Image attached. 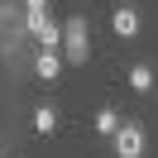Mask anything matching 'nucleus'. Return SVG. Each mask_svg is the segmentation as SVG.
<instances>
[{
    "instance_id": "1",
    "label": "nucleus",
    "mask_w": 158,
    "mask_h": 158,
    "mask_svg": "<svg viewBox=\"0 0 158 158\" xmlns=\"http://www.w3.org/2000/svg\"><path fill=\"white\" fill-rule=\"evenodd\" d=\"M62 58L67 62H86L91 58V29H86V15H72L62 24Z\"/></svg>"
},
{
    "instance_id": "2",
    "label": "nucleus",
    "mask_w": 158,
    "mask_h": 158,
    "mask_svg": "<svg viewBox=\"0 0 158 158\" xmlns=\"http://www.w3.org/2000/svg\"><path fill=\"white\" fill-rule=\"evenodd\" d=\"M115 153L120 158H139L144 153V129L129 120V125H120V134H115Z\"/></svg>"
},
{
    "instance_id": "3",
    "label": "nucleus",
    "mask_w": 158,
    "mask_h": 158,
    "mask_svg": "<svg viewBox=\"0 0 158 158\" xmlns=\"http://www.w3.org/2000/svg\"><path fill=\"white\" fill-rule=\"evenodd\" d=\"M29 34H34V39H39L48 53L62 48V24H53V19H29Z\"/></svg>"
},
{
    "instance_id": "4",
    "label": "nucleus",
    "mask_w": 158,
    "mask_h": 158,
    "mask_svg": "<svg viewBox=\"0 0 158 158\" xmlns=\"http://www.w3.org/2000/svg\"><path fill=\"white\" fill-rule=\"evenodd\" d=\"M110 29H115L120 39H134V34H139V10H129V5L115 10V15H110Z\"/></svg>"
},
{
    "instance_id": "5",
    "label": "nucleus",
    "mask_w": 158,
    "mask_h": 158,
    "mask_svg": "<svg viewBox=\"0 0 158 158\" xmlns=\"http://www.w3.org/2000/svg\"><path fill=\"white\" fill-rule=\"evenodd\" d=\"M34 72H39L43 81H58V72H62V58H58V53H48V48H43L39 58H34Z\"/></svg>"
},
{
    "instance_id": "6",
    "label": "nucleus",
    "mask_w": 158,
    "mask_h": 158,
    "mask_svg": "<svg viewBox=\"0 0 158 158\" xmlns=\"http://www.w3.org/2000/svg\"><path fill=\"white\" fill-rule=\"evenodd\" d=\"M129 86H134V91H153V67L134 62V67H129Z\"/></svg>"
},
{
    "instance_id": "7",
    "label": "nucleus",
    "mask_w": 158,
    "mask_h": 158,
    "mask_svg": "<svg viewBox=\"0 0 158 158\" xmlns=\"http://www.w3.org/2000/svg\"><path fill=\"white\" fill-rule=\"evenodd\" d=\"M34 129H39V134H53V129H58V110L39 106V110H34Z\"/></svg>"
},
{
    "instance_id": "8",
    "label": "nucleus",
    "mask_w": 158,
    "mask_h": 158,
    "mask_svg": "<svg viewBox=\"0 0 158 158\" xmlns=\"http://www.w3.org/2000/svg\"><path fill=\"white\" fill-rule=\"evenodd\" d=\"M96 134H106V139L120 134V115H115V110H101V115H96Z\"/></svg>"
},
{
    "instance_id": "9",
    "label": "nucleus",
    "mask_w": 158,
    "mask_h": 158,
    "mask_svg": "<svg viewBox=\"0 0 158 158\" xmlns=\"http://www.w3.org/2000/svg\"><path fill=\"white\" fill-rule=\"evenodd\" d=\"M24 10H29V19H48V0H24Z\"/></svg>"
},
{
    "instance_id": "10",
    "label": "nucleus",
    "mask_w": 158,
    "mask_h": 158,
    "mask_svg": "<svg viewBox=\"0 0 158 158\" xmlns=\"http://www.w3.org/2000/svg\"><path fill=\"white\" fill-rule=\"evenodd\" d=\"M0 158H5V148H0Z\"/></svg>"
}]
</instances>
